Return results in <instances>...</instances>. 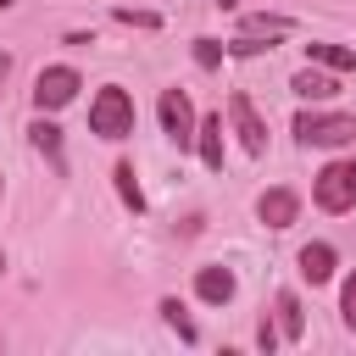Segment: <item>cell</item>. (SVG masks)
<instances>
[{
  "instance_id": "8992f818",
  "label": "cell",
  "mask_w": 356,
  "mask_h": 356,
  "mask_svg": "<svg viewBox=\"0 0 356 356\" xmlns=\"http://www.w3.org/2000/svg\"><path fill=\"white\" fill-rule=\"evenodd\" d=\"M228 122H234V134H239L245 156H261V150H267V122H261V111H256V100H250L245 89H234V95H228Z\"/></svg>"
},
{
  "instance_id": "30bf717a",
  "label": "cell",
  "mask_w": 356,
  "mask_h": 356,
  "mask_svg": "<svg viewBox=\"0 0 356 356\" xmlns=\"http://www.w3.org/2000/svg\"><path fill=\"white\" fill-rule=\"evenodd\" d=\"M300 278L306 284H328L334 278V267H339V256H334V245H323V239H312V245H300Z\"/></svg>"
},
{
  "instance_id": "4fadbf2b",
  "label": "cell",
  "mask_w": 356,
  "mask_h": 356,
  "mask_svg": "<svg viewBox=\"0 0 356 356\" xmlns=\"http://www.w3.org/2000/svg\"><path fill=\"white\" fill-rule=\"evenodd\" d=\"M273 323H278V339H300L306 334V312H300V295L295 289H278V300H273Z\"/></svg>"
},
{
  "instance_id": "ffe728a7",
  "label": "cell",
  "mask_w": 356,
  "mask_h": 356,
  "mask_svg": "<svg viewBox=\"0 0 356 356\" xmlns=\"http://www.w3.org/2000/svg\"><path fill=\"white\" fill-rule=\"evenodd\" d=\"M111 17H117V22H128V28H161V17H156V11H134V6H117Z\"/></svg>"
},
{
  "instance_id": "5b68a950",
  "label": "cell",
  "mask_w": 356,
  "mask_h": 356,
  "mask_svg": "<svg viewBox=\"0 0 356 356\" xmlns=\"http://www.w3.org/2000/svg\"><path fill=\"white\" fill-rule=\"evenodd\" d=\"M78 89H83L78 67H44L33 78V111H61V106H72Z\"/></svg>"
},
{
  "instance_id": "5bb4252c",
  "label": "cell",
  "mask_w": 356,
  "mask_h": 356,
  "mask_svg": "<svg viewBox=\"0 0 356 356\" xmlns=\"http://www.w3.org/2000/svg\"><path fill=\"white\" fill-rule=\"evenodd\" d=\"M239 33H256V39H284V33H295V17H278V11H245V17H239Z\"/></svg>"
},
{
  "instance_id": "ac0fdd59",
  "label": "cell",
  "mask_w": 356,
  "mask_h": 356,
  "mask_svg": "<svg viewBox=\"0 0 356 356\" xmlns=\"http://www.w3.org/2000/svg\"><path fill=\"white\" fill-rule=\"evenodd\" d=\"M222 56H228V50H222L217 39H195V67H200V72H217Z\"/></svg>"
},
{
  "instance_id": "603a6c76",
  "label": "cell",
  "mask_w": 356,
  "mask_h": 356,
  "mask_svg": "<svg viewBox=\"0 0 356 356\" xmlns=\"http://www.w3.org/2000/svg\"><path fill=\"white\" fill-rule=\"evenodd\" d=\"M11 6H17V0H0V11H11Z\"/></svg>"
},
{
  "instance_id": "9a60e30c",
  "label": "cell",
  "mask_w": 356,
  "mask_h": 356,
  "mask_svg": "<svg viewBox=\"0 0 356 356\" xmlns=\"http://www.w3.org/2000/svg\"><path fill=\"white\" fill-rule=\"evenodd\" d=\"M306 56H312L317 67H328V72H356V50H345V44H334V39H312Z\"/></svg>"
},
{
  "instance_id": "7c38bea8",
  "label": "cell",
  "mask_w": 356,
  "mask_h": 356,
  "mask_svg": "<svg viewBox=\"0 0 356 356\" xmlns=\"http://www.w3.org/2000/svg\"><path fill=\"white\" fill-rule=\"evenodd\" d=\"M28 145H33V150H39V156H44L56 172L67 167V156H61V128L50 122V111H39V117H33V128H28Z\"/></svg>"
},
{
  "instance_id": "ba28073f",
  "label": "cell",
  "mask_w": 356,
  "mask_h": 356,
  "mask_svg": "<svg viewBox=\"0 0 356 356\" xmlns=\"http://www.w3.org/2000/svg\"><path fill=\"white\" fill-rule=\"evenodd\" d=\"M289 89H295L300 100H334V95H339V72H328V67H300V72L289 78Z\"/></svg>"
},
{
  "instance_id": "9c48e42d",
  "label": "cell",
  "mask_w": 356,
  "mask_h": 356,
  "mask_svg": "<svg viewBox=\"0 0 356 356\" xmlns=\"http://www.w3.org/2000/svg\"><path fill=\"white\" fill-rule=\"evenodd\" d=\"M195 150H200V161H206L211 172H222V111L195 117Z\"/></svg>"
},
{
  "instance_id": "7a4b0ae2",
  "label": "cell",
  "mask_w": 356,
  "mask_h": 356,
  "mask_svg": "<svg viewBox=\"0 0 356 356\" xmlns=\"http://www.w3.org/2000/svg\"><path fill=\"white\" fill-rule=\"evenodd\" d=\"M312 200H317L328 217H345V211H356V156H339V161H328V167L312 178Z\"/></svg>"
},
{
  "instance_id": "8fae6325",
  "label": "cell",
  "mask_w": 356,
  "mask_h": 356,
  "mask_svg": "<svg viewBox=\"0 0 356 356\" xmlns=\"http://www.w3.org/2000/svg\"><path fill=\"white\" fill-rule=\"evenodd\" d=\"M195 295H200L206 306H228V300H234V273L217 267V261H211V267H195Z\"/></svg>"
},
{
  "instance_id": "e0dca14e",
  "label": "cell",
  "mask_w": 356,
  "mask_h": 356,
  "mask_svg": "<svg viewBox=\"0 0 356 356\" xmlns=\"http://www.w3.org/2000/svg\"><path fill=\"white\" fill-rule=\"evenodd\" d=\"M161 317H167V328H172V334H178L184 345H195V339H200V334H195V323H189V312H184V306H178L172 295L161 300Z\"/></svg>"
},
{
  "instance_id": "52a82bcc",
  "label": "cell",
  "mask_w": 356,
  "mask_h": 356,
  "mask_svg": "<svg viewBox=\"0 0 356 356\" xmlns=\"http://www.w3.org/2000/svg\"><path fill=\"white\" fill-rule=\"evenodd\" d=\"M256 217H261L267 228H289V222L300 217V195H295L289 184H273V189L256 200Z\"/></svg>"
},
{
  "instance_id": "277c9868",
  "label": "cell",
  "mask_w": 356,
  "mask_h": 356,
  "mask_svg": "<svg viewBox=\"0 0 356 356\" xmlns=\"http://www.w3.org/2000/svg\"><path fill=\"white\" fill-rule=\"evenodd\" d=\"M156 117H161V134H167L178 150L195 145V106H189V89H161Z\"/></svg>"
},
{
  "instance_id": "d4e9b609",
  "label": "cell",
  "mask_w": 356,
  "mask_h": 356,
  "mask_svg": "<svg viewBox=\"0 0 356 356\" xmlns=\"http://www.w3.org/2000/svg\"><path fill=\"white\" fill-rule=\"evenodd\" d=\"M0 189H6V184H0Z\"/></svg>"
},
{
  "instance_id": "cb8c5ba5",
  "label": "cell",
  "mask_w": 356,
  "mask_h": 356,
  "mask_svg": "<svg viewBox=\"0 0 356 356\" xmlns=\"http://www.w3.org/2000/svg\"><path fill=\"white\" fill-rule=\"evenodd\" d=\"M0 273H6V250H0Z\"/></svg>"
},
{
  "instance_id": "7402d4cb",
  "label": "cell",
  "mask_w": 356,
  "mask_h": 356,
  "mask_svg": "<svg viewBox=\"0 0 356 356\" xmlns=\"http://www.w3.org/2000/svg\"><path fill=\"white\" fill-rule=\"evenodd\" d=\"M256 345H261V350H278V323H273V317L256 323Z\"/></svg>"
},
{
  "instance_id": "44dd1931",
  "label": "cell",
  "mask_w": 356,
  "mask_h": 356,
  "mask_svg": "<svg viewBox=\"0 0 356 356\" xmlns=\"http://www.w3.org/2000/svg\"><path fill=\"white\" fill-rule=\"evenodd\" d=\"M222 50H228V56H261V50H273V44H261L256 33H239V39H228Z\"/></svg>"
},
{
  "instance_id": "2e32d148",
  "label": "cell",
  "mask_w": 356,
  "mask_h": 356,
  "mask_svg": "<svg viewBox=\"0 0 356 356\" xmlns=\"http://www.w3.org/2000/svg\"><path fill=\"white\" fill-rule=\"evenodd\" d=\"M111 178H117L122 206H128V211H145V189H139V178H134V161H117V167H111Z\"/></svg>"
},
{
  "instance_id": "d6986e66",
  "label": "cell",
  "mask_w": 356,
  "mask_h": 356,
  "mask_svg": "<svg viewBox=\"0 0 356 356\" xmlns=\"http://www.w3.org/2000/svg\"><path fill=\"white\" fill-rule=\"evenodd\" d=\"M339 323L356 334V273L345 278V289H339Z\"/></svg>"
},
{
  "instance_id": "6da1fadb",
  "label": "cell",
  "mask_w": 356,
  "mask_h": 356,
  "mask_svg": "<svg viewBox=\"0 0 356 356\" xmlns=\"http://www.w3.org/2000/svg\"><path fill=\"white\" fill-rule=\"evenodd\" d=\"M89 134L106 139V145H122V139L134 134V95H128L122 83L95 89V100H89Z\"/></svg>"
},
{
  "instance_id": "3957f363",
  "label": "cell",
  "mask_w": 356,
  "mask_h": 356,
  "mask_svg": "<svg viewBox=\"0 0 356 356\" xmlns=\"http://www.w3.org/2000/svg\"><path fill=\"white\" fill-rule=\"evenodd\" d=\"M295 139L317 145V150H339V145L356 139V117H345V111H300L295 117Z\"/></svg>"
}]
</instances>
